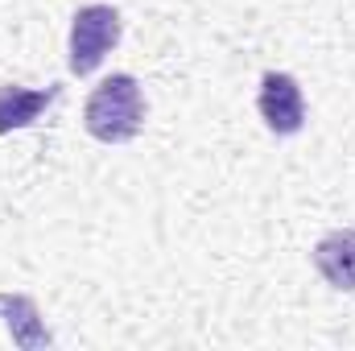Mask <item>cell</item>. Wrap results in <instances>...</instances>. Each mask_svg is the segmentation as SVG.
<instances>
[{"label":"cell","instance_id":"obj_1","mask_svg":"<svg viewBox=\"0 0 355 351\" xmlns=\"http://www.w3.org/2000/svg\"><path fill=\"white\" fill-rule=\"evenodd\" d=\"M145 124V91L132 75H112L87 95L83 128L103 145H128Z\"/></svg>","mask_w":355,"mask_h":351},{"label":"cell","instance_id":"obj_2","mask_svg":"<svg viewBox=\"0 0 355 351\" xmlns=\"http://www.w3.org/2000/svg\"><path fill=\"white\" fill-rule=\"evenodd\" d=\"M120 42V12L112 4H83L71 21V75H91Z\"/></svg>","mask_w":355,"mask_h":351},{"label":"cell","instance_id":"obj_3","mask_svg":"<svg viewBox=\"0 0 355 351\" xmlns=\"http://www.w3.org/2000/svg\"><path fill=\"white\" fill-rule=\"evenodd\" d=\"M257 112L272 137H297L306 128V95L302 83L285 71H268L257 91Z\"/></svg>","mask_w":355,"mask_h":351},{"label":"cell","instance_id":"obj_4","mask_svg":"<svg viewBox=\"0 0 355 351\" xmlns=\"http://www.w3.org/2000/svg\"><path fill=\"white\" fill-rule=\"evenodd\" d=\"M314 268L318 277L339 289V293H355V228L331 232L314 244Z\"/></svg>","mask_w":355,"mask_h":351},{"label":"cell","instance_id":"obj_5","mask_svg":"<svg viewBox=\"0 0 355 351\" xmlns=\"http://www.w3.org/2000/svg\"><path fill=\"white\" fill-rule=\"evenodd\" d=\"M54 99H58V87H46V91L0 87V137H8L17 128H29Z\"/></svg>","mask_w":355,"mask_h":351},{"label":"cell","instance_id":"obj_6","mask_svg":"<svg viewBox=\"0 0 355 351\" xmlns=\"http://www.w3.org/2000/svg\"><path fill=\"white\" fill-rule=\"evenodd\" d=\"M0 314H4V323H8V331H12V339L21 348H50L54 343L50 331L42 327L37 306L25 293H0Z\"/></svg>","mask_w":355,"mask_h":351}]
</instances>
